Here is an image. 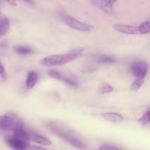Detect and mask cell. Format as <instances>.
<instances>
[{
    "label": "cell",
    "instance_id": "cell-1",
    "mask_svg": "<svg viewBox=\"0 0 150 150\" xmlns=\"http://www.w3.org/2000/svg\"><path fill=\"white\" fill-rule=\"evenodd\" d=\"M51 133L57 136L60 139L67 142L73 147L79 149H84L86 145L70 129L61 123L57 122H48L44 124Z\"/></svg>",
    "mask_w": 150,
    "mask_h": 150
},
{
    "label": "cell",
    "instance_id": "cell-2",
    "mask_svg": "<svg viewBox=\"0 0 150 150\" xmlns=\"http://www.w3.org/2000/svg\"><path fill=\"white\" fill-rule=\"evenodd\" d=\"M83 54V49L81 48L71 50L67 54H53L45 57L40 62V64L44 67H54L67 64L77 59Z\"/></svg>",
    "mask_w": 150,
    "mask_h": 150
},
{
    "label": "cell",
    "instance_id": "cell-3",
    "mask_svg": "<svg viewBox=\"0 0 150 150\" xmlns=\"http://www.w3.org/2000/svg\"><path fill=\"white\" fill-rule=\"evenodd\" d=\"M24 127L21 119L13 112H7L0 116V130L14 131L18 128Z\"/></svg>",
    "mask_w": 150,
    "mask_h": 150
},
{
    "label": "cell",
    "instance_id": "cell-4",
    "mask_svg": "<svg viewBox=\"0 0 150 150\" xmlns=\"http://www.w3.org/2000/svg\"><path fill=\"white\" fill-rule=\"evenodd\" d=\"M62 18L63 21H64L67 26H70L72 29H76V30L87 32H91V31L93 30L94 29V26H92V25L77 20V19L72 17L70 15H62Z\"/></svg>",
    "mask_w": 150,
    "mask_h": 150
},
{
    "label": "cell",
    "instance_id": "cell-5",
    "mask_svg": "<svg viewBox=\"0 0 150 150\" xmlns=\"http://www.w3.org/2000/svg\"><path fill=\"white\" fill-rule=\"evenodd\" d=\"M4 141L7 146L13 150H28L30 145L29 142L21 140L13 135H6L4 136Z\"/></svg>",
    "mask_w": 150,
    "mask_h": 150
},
{
    "label": "cell",
    "instance_id": "cell-6",
    "mask_svg": "<svg viewBox=\"0 0 150 150\" xmlns=\"http://www.w3.org/2000/svg\"><path fill=\"white\" fill-rule=\"evenodd\" d=\"M149 70V64L146 61H138L131 66V72L139 79H144Z\"/></svg>",
    "mask_w": 150,
    "mask_h": 150
},
{
    "label": "cell",
    "instance_id": "cell-7",
    "mask_svg": "<svg viewBox=\"0 0 150 150\" xmlns=\"http://www.w3.org/2000/svg\"><path fill=\"white\" fill-rule=\"evenodd\" d=\"M91 3L98 8L100 9L103 12L109 16L114 14V10L113 6L117 3V1H103V0H95L91 1Z\"/></svg>",
    "mask_w": 150,
    "mask_h": 150
},
{
    "label": "cell",
    "instance_id": "cell-8",
    "mask_svg": "<svg viewBox=\"0 0 150 150\" xmlns=\"http://www.w3.org/2000/svg\"><path fill=\"white\" fill-rule=\"evenodd\" d=\"M113 27L117 32L126 35H140L138 26L126 24H114Z\"/></svg>",
    "mask_w": 150,
    "mask_h": 150
},
{
    "label": "cell",
    "instance_id": "cell-9",
    "mask_svg": "<svg viewBox=\"0 0 150 150\" xmlns=\"http://www.w3.org/2000/svg\"><path fill=\"white\" fill-rule=\"evenodd\" d=\"M29 142H33L38 144L42 145V146H49L51 145V141L45 136L37 133L35 132L29 131Z\"/></svg>",
    "mask_w": 150,
    "mask_h": 150
},
{
    "label": "cell",
    "instance_id": "cell-10",
    "mask_svg": "<svg viewBox=\"0 0 150 150\" xmlns=\"http://www.w3.org/2000/svg\"><path fill=\"white\" fill-rule=\"evenodd\" d=\"M102 117L105 119L106 121L110 122L113 123H118L121 122L123 121L124 118L121 114H118V113H114V112H105L101 114Z\"/></svg>",
    "mask_w": 150,
    "mask_h": 150
},
{
    "label": "cell",
    "instance_id": "cell-11",
    "mask_svg": "<svg viewBox=\"0 0 150 150\" xmlns=\"http://www.w3.org/2000/svg\"><path fill=\"white\" fill-rule=\"evenodd\" d=\"M10 21L7 16H0V38L4 36L10 30Z\"/></svg>",
    "mask_w": 150,
    "mask_h": 150
},
{
    "label": "cell",
    "instance_id": "cell-12",
    "mask_svg": "<svg viewBox=\"0 0 150 150\" xmlns=\"http://www.w3.org/2000/svg\"><path fill=\"white\" fill-rule=\"evenodd\" d=\"M38 81V74L35 72L31 71L28 73L26 79V87L27 89H32L35 87Z\"/></svg>",
    "mask_w": 150,
    "mask_h": 150
},
{
    "label": "cell",
    "instance_id": "cell-13",
    "mask_svg": "<svg viewBox=\"0 0 150 150\" xmlns=\"http://www.w3.org/2000/svg\"><path fill=\"white\" fill-rule=\"evenodd\" d=\"M13 50L19 55H28L34 53V50L30 46L24 45H17L13 46Z\"/></svg>",
    "mask_w": 150,
    "mask_h": 150
},
{
    "label": "cell",
    "instance_id": "cell-14",
    "mask_svg": "<svg viewBox=\"0 0 150 150\" xmlns=\"http://www.w3.org/2000/svg\"><path fill=\"white\" fill-rule=\"evenodd\" d=\"M13 132V136L18 139H21L22 141H24L26 142H29V131L25 129V127L22 128H18L15 130Z\"/></svg>",
    "mask_w": 150,
    "mask_h": 150
},
{
    "label": "cell",
    "instance_id": "cell-15",
    "mask_svg": "<svg viewBox=\"0 0 150 150\" xmlns=\"http://www.w3.org/2000/svg\"><path fill=\"white\" fill-rule=\"evenodd\" d=\"M97 62L102 64H111V63H115L117 59L111 56L100 55L97 58Z\"/></svg>",
    "mask_w": 150,
    "mask_h": 150
},
{
    "label": "cell",
    "instance_id": "cell-16",
    "mask_svg": "<svg viewBox=\"0 0 150 150\" xmlns=\"http://www.w3.org/2000/svg\"><path fill=\"white\" fill-rule=\"evenodd\" d=\"M138 29H139V34H140V35H146V34L149 33L150 27L149 21H144L143 22V23H141V24L138 26Z\"/></svg>",
    "mask_w": 150,
    "mask_h": 150
},
{
    "label": "cell",
    "instance_id": "cell-17",
    "mask_svg": "<svg viewBox=\"0 0 150 150\" xmlns=\"http://www.w3.org/2000/svg\"><path fill=\"white\" fill-rule=\"evenodd\" d=\"M62 81L64 82L65 83H67V85L70 86H79V82L76 78H70V77H67V76H62Z\"/></svg>",
    "mask_w": 150,
    "mask_h": 150
},
{
    "label": "cell",
    "instance_id": "cell-18",
    "mask_svg": "<svg viewBox=\"0 0 150 150\" xmlns=\"http://www.w3.org/2000/svg\"><path fill=\"white\" fill-rule=\"evenodd\" d=\"M144 82V79H139V78H136L134 80V81L132 83L131 86H130V89L132 91H138L142 87Z\"/></svg>",
    "mask_w": 150,
    "mask_h": 150
},
{
    "label": "cell",
    "instance_id": "cell-19",
    "mask_svg": "<svg viewBox=\"0 0 150 150\" xmlns=\"http://www.w3.org/2000/svg\"><path fill=\"white\" fill-rule=\"evenodd\" d=\"M113 90H114L113 86L107 83H101L100 86H99V92L101 94L111 93V92H113Z\"/></svg>",
    "mask_w": 150,
    "mask_h": 150
},
{
    "label": "cell",
    "instance_id": "cell-20",
    "mask_svg": "<svg viewBox=\"0 0 150 150\" xmlns=\"http://www.w3.org/2000/svg\"><path fill=\"white\" fill-rule=\"evenodd\" d=\"M139 122L143 126H146L149 124L150 117H149V110H147L142 117L139 120Z\"/></svg>",
    "mask_w": 150,
    "mask_h": 150
},
{
    "label": "cell",
    "instance_id": "cell-21",
    "mask_svg": "<svg viewBox=\"0 0 150 150\" xmlns=\"http://www.w3.org/2000/svg\"><path fill=\"white\" fill-rule=\"evenodd\" d=\"M48 74L50 77L53 78V79H57V80L62 81V79L63 75L61 73H59L58 70H54V69L48 70Z\"/></svg>",
    "mask_w": 150,
    "mask_h": 150
},
{
    "label": "cell",
    "instance_id": "cell-22",
    "mask_svg": "<svg viewBox=\"0 0 150 150\" xmlns=\"http://www.w3.org/2000/svg\"><path fill=\"white\" fill-rule=\"evenodd\" d=\"M0 78L2 79V81H6L7 79V74L6 73L5 68L1 62H0Z\"/></svg>",
    "mask_w": 150,
    "mask_h": 150
},
{
    "label": "cell",
    "instance_id": "cell-23",
    "mask_svg": "<svg viewBox=\"0 0 150 150\" xmlns=\"http://www.w3.org/2000/svg\"><path fill=\"white\" fill-rule=\"evenodd\" d=\"M99 150H120L119 148L116 147V146H112V145L108 144H104L100 146Z\"/></svg>",
    "mask_w": 150,
    "mask_h": 150
},
{
    "label": "cell",
    "instance_id": "cell-24",
    "mask_svg": "<svg viewBox=\"0 0 150 150\" xmlns=\"http://www.w3.org/2000/svg\"><path fill=\"white\" fill-rule=\"evenodd\" d=\"M28 150H48L43 147H41V146H35V145H29V149Z\"/></svg>",
    "mask_w": 150,
    "mask_h": 150
},
{
    "label": "cell",
    "instance_id": "cell-25",
    "mask_svg": "<svg viewBox=\"0 0 150 150\" xmlns=\"http://www.w3.org/2000/svg\"><path fill=\"white\" fill-rule=\"evenodd\" d=\"M7 3H9V4H12L13 6H16V1H7Z\"/></svg>",
    "mask_w": 150,
    "mask_h": 150
},
{
    "label": "cell",
    "instance_id": "cell-26",
    "mask_svg": "<svg viewBox=\"0 0 150 150\" xmlns=\"http://www.w3.org/2000/svg\"><path fill=\"white\" fill-rule=\"evenodd\" d=\"M1 15H2V14H1V11H0V16H1Z\"/></svg>",
    "mask_w": 150,
    "mask_h": 150
}]
</instances>
